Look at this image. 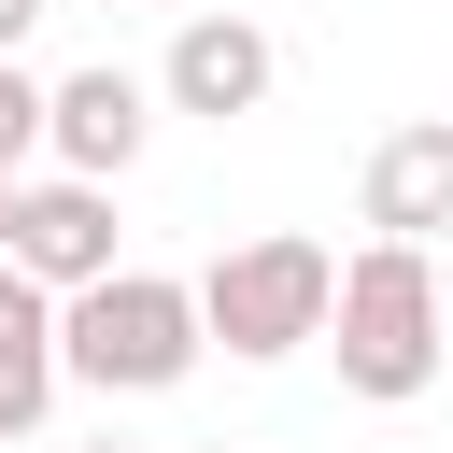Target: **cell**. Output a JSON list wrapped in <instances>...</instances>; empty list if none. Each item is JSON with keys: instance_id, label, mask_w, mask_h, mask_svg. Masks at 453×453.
I'll return each instance as SVG.
<instances>
[{"instance_id": "6da1fadb", "label": "cell", "mask_w": 453, "mask_h": 453, "mask_svg": "<svg viewBox=\"0 0 453 453\" xmlns=\"http://www.w3.org/2000/svg\"><path fill=\"white\" fill-rule=\"evenodd\" d=\"M326 354H340V396H368V411H411V396L453 368V326H439V255H411V241H368V255L340 269Z\"/></svg>"}, {"instance_id": "7a4b0ae2", "label": "cell", "mask_w": 453, "mask_h": 453, "mask_svg": "<svg viewBox=\"0 0 453 453\" xmlns=\"http://www.w3.org/2000/svg\"><path fill=\"white\" fill-rule=\"evenodd\" d=\"M198 354H212L198 283H170V269H113V283L57 297V382H85V396H170Z\"/></svg>"}, {"instance_id": "3957f363", "label": "cell", "mask_w": 453, "mask_h": 453, "mask_svg": "<svg viewBox=\"0 0 453 453\" xmlns=\"http://www.w3.org/2000/svg\"><path fill=\"white\" fill-rule=\"evenodd\" d=\"M326 311H340V255H326V241H297V226H255V241H226V255L198 269V340H212V354H241V368L311 354V340H326Z\"/></svg>"}, {"instance_id": "277c9868", "label": "cell", "mask_w": 453, "mask_h": 453, "mask_svg": "<svg viewBox=\"0 0 453 453\" xmlns=\"http://www.w3.org/2000/svg\"><path fill=\"white\" fill-rule=\"evenodd\" d=\"M0 269H14V283H42V297L113 283V269H127V255H113V184L28 170V184H14V212H0Z\"/></svg>"}, {"instance_id": "5b68a950", "label": "cell", "mask_w": 453, "mask_h": 453, "mask_svg": "<svg viewBox=\"0 0 453 453\" xmlns=\"http://www.w3.org/2000/svg\"><path fill=\"white\" fill-rule=\"evenodd\" d=\"M269 85H283V42H269L255 14H184L170 57H156V113H198V127L269 113Z\"/></svg>"}, {"instance_id": "8992f818", "label": "cell", "mask_w": 453, "mask_h": 453, "mask_svg": "<svg viewBox=\"0 0 453 453\" xmlns=\"http://www.w3.org/2000/svg\"><path fill=\"white\" fill-rule=\"evenodd\" d=\"M142 142H156V85H142V71L99 57V71H57V85H42V156H57L71 184H127Z\"/></svg>"}, {"instance_id": "52a82bcc", "label": "cell", "mask_w": 453, "mask_h": 453, "mask_svg": "<svg viewBox=\"0 0 453 453\" xmlns=\"http://www.w3.org/2000/svg\"><path fill=\"white\" fill-rule=\"evenodd\" d=\"M354 212H368V241H411V255H439V241H453V113H411V127H382V142H368V184H354Z\"/></svg>"}, {"instance_id": "ba28073f", "label": "cell", "mask_w": 453, "mask_h": 453, "mask_svg": "<svg viewBox=\"0 0 453 453\" xmlns=\"http://www.w3.org/2000/svg\"><path fill=\"white\" fill-rule=\"evenodd\" d=\"M57 411V297L0 269V439H28Z\"/></svg>"}, {"instance_id": "9c48e42d", "label": "cell", "mask_w": 453, "mask_h": 453, "mask_svg": "<svg viewBox=\"0 0 453 453\" xmlns=\"http://www.w3.org/2000/svg\"><path fill=\"white\" fill-rule=\"evenodd\" d=\"M0 156L14 170L42 156V71H14V57H0Z\"/></svg>"}, {"instance_id": "30bf717a", "label": "cell", "mask_w": 453, "mask_h": 453, "mask_svg": "<svg viewBox=\"0 0 453 453\" xmlns=\"http://www.w3.org/2000/svg\"><path fill=\"white\" fill-rule=\"evenodd\" d=\"M42 14H57V0H0V57H14V42L42 28Z\"/></svg>"}, {"instance_id": "8fae6325", "label": "cell", "mask_w": 453, "mask_h": 453, "mask_svg": "<svg viewBox=\"0 0 453 453\" xmlns=\"http://www.w3.org/2000/svg\"><path fill=\"white\" fill-rule=\"evenodd\" d=\"M14 184H28V170H14V156H0V212H14Z\"/></svg>"}, {"instance_id": "7c38bea8", "label": "cell", "mask_w": 453, "mask_h": 453, "mask_svg": "<svg viewBox=\"0 0 453 453\" xmlns=\"http://www.w3.org/2000/svg\"><path fill=\"white\" fill-rule=\"evenodd\" d=\"M184 453H241V439H184Z\"/></svg>"}, {"instance_id": "4fadbf2b", "label": "cell", "mask_w": 453, "mask_h": 453, "mask_svg": "<svg viewBox=\"0 0 453 453\" xmlns=\"http://www.w3.org/2000/svg\"><path fill=\"white\" fill-rule=\"evenodd\" d=\"M439 326H453V269H439Z\"/></svg>"}, {"instance_id": "5bb4252c", "label": "cell", "mask_w": 453, "mask_h": 453, "mask_svg": "<svg viewBox=\"0 0 453 453\" xmlns=\"http://www.w3.org/2000/svg\"><path fill=\"white\" fill-rule=\"evenodd\" d=\"M85 453H127V439H85Z\"/></svg>"}, {"instance_id": "9a60e30c", "label": "cell", "mask_w": 453, "mask_h": 453, "mask_svg": "<svg viewBox=\"0 0 453 453\" xmlns=\"http://www.w3.org/2000/svg\"><path fill=\"white\" fill-rule=\"evenodd\" d=\"M99 14H142V0H99Z\"/></svg>"}]
</instances>
